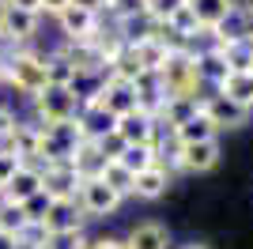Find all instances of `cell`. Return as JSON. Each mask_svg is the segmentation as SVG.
Returning <instances> with one entry per match:
<instances>
[{
    "instance_id": "d6a6232c",
    "label": "cell",
    "mask_w": 253,
    "mask_h": 249,
    "mask_svg": "<svg viewBox=\"0 0 253 249\" xmlns=\"http://www.w3.org/2000/svg\"><path fill=\"white\" fill-rule=\"evenodd\" d=\"M106 11L117 19H128V15H140L144 11V0H106Z\"/></svg>"
},
{
    "instance_id": "6da1fadb",
    "label": "cell",
    "mask_w": 253,
    "mask_h": 249,
    "mask_svg": "<svg viewBox=\"0 0 253 249\" xmlns=\"http://www.w3.org/2000/svg\"><path fill=\"white\" fill-rule=\"evenodd\" d=\"M4 80L15 87L19 94H27V98H34V94L45 91V64L38 53L31 49H15L4 57Z\"/></svg>"
},
{
    "instance_id": "1f68e13d",
    "label": "cell",
    "mask_w": 253,
    "mask_h": 249,
    "mask_svg": "<svg viewBox=\"0 0 253 249\" xmlns=\"http://www.w3.org/2000/svg\"><path fill=\"white\" fill-rule=\"evenodd\" d=\"M49 204H53V200L49 197H45V193H34V197L31 200H23V215H27V223H42V219H45V211H49Z\"/></svg>"
},
{
    "instance_id": "ab89813d",
    "label": "cell",
    "mask_w": 253,
    "mask_h": 249,
    "mask_svg": "<svg viewBox=\"0 0 253 249\" xmlns=\"http://www.w3.org/2000/svg\"><path fill=\"white\" fill-rule=\"evenodd\" d=\"M15 246V238H8V234H0V249H11Z\"/></svg>"
},
{
    "instance_id": "cb8c5ba5",
    "label": "cell",
    "mask_w": 253,
    "mask_h": 249,
    "mask_svg": "<svg viewBox=\"0 0 253 249\" xmlns=\"http://www.w3.org/2000/svg\"><path fill=\"white\" fill-rule=\"evenodd\" d=\"M42 64H45V87H72L76 68H72V61H68L61 49L49 53V57H42Z\"/></svg>"
},
{
    "instance_id": "277c9868",
    "label": "cell",
    "mask_w": 253,
    "mask_h": 249,
    "mask_svg": "<svg viewBox=\"0 0 253 249\" xmlns=\"http://www.w3.org/2000/svg\"><path fill=\"white\" fill-rule=\"evenodd\" d=\"M253 38V4H231V11L211 27V45H234Z\"/></svg>"
},
{
    "instance_id": "9a60e30c",
    "label": "cell",
    "mask_w": 253,
    "mask_h": 249,
    "mask_svg": "<svg viewBox=\"0 0 253 249\" xmlns=\"http://www.w3.org/2000/svg\"><path fill=\"white\" fill-rule=\"evenodd\" d=\"M45 234H57V230H84V211L76 200H53L49 211L42 219Z\"/></svg>"
},
{
    "instance_id": "7bdbcfd3",
    "label": "cell",
    "mask_w": 253,
    "mask_h": 249,
    "mask_svg": "<svg viewBox=\"0 0 253 249\" xmlns=\"http://www.w3.org/2000/svg\"><path fill=\"white\" fill-rule=\"evenodd\" d=\"M0 80H4V57H0Z\"/></svg>"
},
{
    "instance_id": "f546056e",
    "label": "cell",
    "mask_w": 253,
    "mask_h": 249,
    "mask_svg": "<svg viewBox=\"0 0 253 249\" xmlns=\"http://www.w3.org/2000/svg\"><path fill=\"white\" fill-rule=\"evenodd\" d=\"M42 249H87V234L84 230H57V234H45Z\"/></svg>"
},
{
    "instance_id": "f6af8a7d",
    "label": "cell",
    "mask_w": 253,
    "mask_h": 249,
    "mask_svg": "<svg viewBox=\"0 0 253 249\" xmlns=\"http://www.w3.org/2000/svg\"><path fill=\"white\" fill-rule=\"evenodd\" d=\"M0 200H4V197H0Z\"/></svg>"
},
{
    "instance_id": "b9f144b4",
    "label": "cell",
    "mask_w": 253,
    "mask_h": 249,
    "mask_svg": "<svg viewBox=\"0 0 253 249\" xmlns=\"http://www.w3.org/2000/svg\"><path fill=\"white\" fill-rule=\"evenodd\" d=\"M181 249H208V246H201V242H189V246H181Z\"/></svg>"
},
{
    "instance_id": "60d3db41",
    "label": "cell",
    "mask_w": 253,
    "mask_h": 249,
    "mask_svg": "<svg viewBox=\"0 0 253 249\" xmlns=\"http://www.w3.org/2000/svg\"><path fill=\"white\" fill-rule=\"evenodd\" d=\"M11 249H38V246H27V242H15Z\"/></svg>"
},
{
    "instance_id": "ffe728a7",
    "label": "cell",
    "mask_w": 253,
    "mask_h": 249,
    "mask_svg": "<svg viewBox=\"0 0 253 249\" xmlns=\"http://www.w3.org/2000/svg\"><path fill=\"white\" fill-rule=\"evenodd\" d=\"M197 76H201V83H208V87H219V83L231 76V68L223 64V53L215 49V45L197 53Z\"/></svg>"
},
{
    "instance_id": "ba28073f",
    "label": "cell",
    "mask_w": 253,
    "mask_h": 249,
    "mask_svg": "<svg viewBox=\"0 0 253 249\" xmlns=\"http://www.w3.org/2000/svg\"><path fill=\"white\" fill-rule=\"evenodd\" d=\"M201 110H204V117L215 124V132H219V128H242V124H250V110L234 106L231 98H223L219 91L201 94Z\"/></svg>"
},
{
    "instance_id": "2e32d148",
    "label": "cell",
    "mask_w": 253,
    "mask_h": 249,
    "mask_svg": "<svg viewBox=\"0 0 253 249\" xmlns=\"http://www.w3.org/2000/svg\"><path fill=\"white\" fill-rule=\"evenodd\" d=\"M201 114V98H189V94H178V98H167L163 102V114H159V128L167 124L170 132L178 128V124H185V121H193V117Z\"/></svg>"
},
{
    "instance_id": "7402d4cb",
    "label": "cell",
    "mask_w": 253,
    "mask_h": 249,
    "mask_svg": "<svg viewBox=\"0 0 253 249\" xmlns=\"http://www.w3.org/2000/svg\"><path fill=\"white\" fill-rule=\"evenodd\" d=\"M223 98H231L234 106H242V110H253V76L250 72H231L227 80L215 87Z\"/></svg>"
},
{
    "instance_id": "8fae6325",
    "label": "cell",
    "mask_w": 253,
    "mask_h": 249,
    "mask_svg": "<svg viewBox=\"0 0 253 249\" xmlns=\"http://www.w3.org/2000/svg\"><path fill=\"white\" fill-rule=\"evenodd\" d=\"M98 106H102L106 114H114V117L132 114V110H136V91H132V83L114 80V76H106L102 91H98Z\"/></svg>"
},
{
    "instance_id": "3957f363",
    "label": "cell",
    "mask_w": 253,
    "mask_h": 249,
    "mask_svg": "<svg viewBox=\"0 0 253 249\" xmlns=\"http://www.w3.org/2000/svg\"><path fill=\"white\" fill-rule=\"evenodd\" d=\"M34 110H38V124H42V128H53V124L76 121L80 98L72 94V87H45L42 94H34Z\"/></svg>"
},
{
    "instance_id": "30bf717a",
    "label": "cell",
    "mask_w": 253,
    "mask_h": 249,
    "mask_svg": "<svg viewBox=\"0 0 253 249\" xmlns=\"http://www.w3.org/2000/svg\"><path fill=\"white\" fill-rule=\"evenodd\" d=\"M114 132L125 140V147H128V144H159V124H155V117L140 114V110H132V114H125V117H117Z\"/></svg>"
},
{
    "instance_id": "83f0119b",
    "label": "cell",
    "mask_w": 253,
    "mask_h": 249,
    "mask_svg": "<svg viewBox=\"0 0 253 249\" xmlns=\"http://www.w3.org/2000/svg\"><path fill=\"white\" fill-rule=\"evenodd\" d=\"M219 53H223V64H227L231 72H250V64H253V45H250V42L219 45Z\"/></svg>"
},
{
    "instance_id": "5b68a950",
    "label": "cell",
    "mask_w": 253,
    "mask_h": 249,
    "mask_svg": "<svg viewBox=\"0 0 253 249\" xmlns=\"http://www.w3.org/2000/svg\"><path fill=\"white\" fill-rule=\"evenodd\" d=\"M76 204H80L84 215L102 219V215H114L117 208H121V197H117L110 185H102L98 177H84V181H80V193H76Z\"/></svg>"
},
{
    "instance_id": "e575fe53",
    "label": "cell",
    "mask_w": 253,
    "mask_h": 249,
    "mask_svg": "<svg viewBox=\"0 0 253 249\" xmlns=\"http://www.w3.org/2000/svg\"><path fill=\"white\" fill-rule=\"evenodd\" d=\"M19 166H23V163H19V155H15V151H0V189L11 181V174H15Z\"/></svg>"
},
{
    "instance_id": "9c48e42d",
    "label": "cell",
    "mask_w": 253,
    "mask_h": 249,
    "mask_svg": "<svg viewBox=\"0 0 253 249\" xmlns=\"http://www.w3.org/2000/svg\"><path fill=\"white\" fill-rule=\"evenodd\" d=\"M80 181H84V177L76 174L68 163H61V166H42V193H45L49 200H76Z\"/></svg>"
},
{
    "instance_id": "d590c367",
    "label": "cell",
    "mask_w": 253,
    "mask_h": 249,
    "mask_svg": "<svg viewBox=\"0 0 253 249\" xmlns=\"http://www.w3.org/2000/svg\"><path fill=\"white\" fill-rule=\"evenodd\" d=\"M4 4H11L19 11H31V15H42V0H4Z\"/></svg>"
},
{
    "instance_id": "d4e9b609",
    "label": "cell",
    "mask_w": 253,
    "mask_h": 249,
    "mask_svg": "<svg viewBox=\"0 0 253 249\" xmlns=\"http://www.w3.org/2000/svg\"><path fill=\"white\" fill-rule=\"evenodd\" d=\"M231 4L234 0H189V11L197 15V27H201V31H211V27L231 11Z\"/></svg>"
},
{
    "instance_id": "8992f818",
    "label": "cell",
    "mask_w": 253,
    "mask_h": 249,
    "mask_svg": "<svg viewBox=\"0 0 253 249\" xmlns=\"http://www.w3.org/2000/svg\"><path fill=\"white\" fill-rule=\"evenodd\" d=\"M57 27H61V34L68 42H95L98 34H102V15H98V11H87V8L68 4V8L57 15Z\"/></svg>"
},
{
    "instance_id": "836d02e7",
    "label": "cell",
    "mask_w": 253,
    "mask_h": 249,
    "mask_svg": "<svg viewBox=\"0 0 253 249\" xmlns=\"http://www.w3.org/2000/svg\"><path fill=\"white\" fill-rule=\"evenodd\" d=\"M11 132H15V114L0 106V151H11Z\"/></svg>"
},
{
    "instance_id": "4dcf8cb0",
    "label": "cell",
    "mask_w": 253,
    "mask_h": 249,
    "mask_svg": "<svg viewBox=\"0 0 253 249\" xmlns=\"http://www.w3.org/2000/svg\"><path fill=\"white\" fill-rule=\"evenodd\" d=\"M181 4H185V0H144V15L155 19V23H167Z\"/></svg>"
},
{
    "instance_id": "7c38bea8",
    "label": "cell",
    "mask_w": 253,
    "mask_h": 249,
    "mask_svg": "<svg viewBox=\"0 0 253 249\" xmlns=\"http://www.w3.org/2000/svg\"><path fill=\"white\" fill-rule=\"evenodd\" d=\"M34 193H42V166H34V163H23L19 170L11 174V181L0 189V197L8 200V204H23V200H31Z\"/></svg>"
},
{
    "instance_id": "5bb4252c",
    "label": "cell",
    "mask_w": 253,
    "mask_h": 249,
    "mask_svg": "<svg viewBox=\"0 0 253 249\" xmlns=\"http://www.w3.org/2000/svg\"><path fill=\"white\" fill-rule=\"evenodd\" d=\"M178 163L189 174H208L219 163V140H201V144H185L178 147Z\"/></svg>"
},
{
    "instance_id": "8d00e7d4",
    "label": "cell",
    "mask_w": 253,
    "mask_h": 249,
    "mask_svg": "<svg viewBox=\"0 0 253 249\" xmlns=\"http://www.w3.org/2000/svg\"><path fill=\"white\" fill-rule=\"evenodd\" d=\"M64 8H68V0H42V15H53V19H57Z\"/></svg>"
},
{
    "instance_id": "484cf974",
    "label": "cell",
    "mask_w": 253,
    "mask_h": 249,
    "mask_svg": "<svg viewBox=\"0 0 253 249\" xmlns=\"http://www.w3.org/2000/svg\"><path fill=\"white\" fill-rule=\"evenodd\" d=\"M76 170L80 177H98V170L106 166V159L98 155V147L91 144V140H84V144L76 147V155H72V163H68Z\"/></svg>"
},
{
    "instance_id": "52a82bcc",
    "label": "cell",
    "mask_w": 253,
    "mask_h": 249,
    "mask_svg": "<svg viewBox=\"0 0 253 249\" xmlns=\"http://www.w3.org/2000/svg\"><path fill=\"white\" fill-rule=\"evenodd\" d=\"M38 19L42 15H31V11H19L0 0V42L4 45H23L38 34Z\"/></svg>"
},
{
    "instance_id": "d6986e66",
    "label": "cell",
    "mask_w": 253,
    "mask_h": 249,
    "mask_svg": "<svg viewBox=\"0 0 253 249\" xmlns=\"http://www.w3.org/2000/svg\"><path fill=\"white\" fill-rule=\"evenodd\" d=\"M170 246V234L163 223H136L132 234L125 238V249H167Z\"/></svg>"
},
{
    "instance_id": "4fadbf2b",
    "label": "cell",
    "mask_w": 253,
    "mask_h": 249,
    "mask_svg": "<svg viewBox=\"0 0 253 249\" xmlns=\"http://www.w3.org/2000/svg\"><path fill=\"white\" fill-rule=\"evenodd\" d=\"M114 124H117V117L114 114H106L102 106H98V98L95 102H84L80 106V114H76V128H80V136L84 140H102V136H110L114 132Z\"/></svg>"
},
{
    "instance_id": "44dd1931",
    "label": "cell",
    "mask_w": 253,
    "mask_h": 249,
    "mask_svg": "<svg viewBox=\"0 0 253 249\" xmlns=\"http://www.w3.org/2000/svg\"><path fill=\"white\" fill-rule=\"evenodd\" d=\"M117 163L136 177V174H144V170H151V166H159V144H128Z\"/></svg>"
},
{
    "instance_id": "7a4b0ae2",
    "label": "cell",
    "mask_w": 253,
    "mask_h": 249,
    "mask_svg": "<svg viewBox=\"0 0 253 249\" xmlns=\"http://www.w3.org/2000/svg\"><path fill=\"white\" fill-rule=\"evenodd\" d=\"M159 80H163V91L167 98H178V94H189V98H201V76H197V53H170L167 64L159 68Z\"/></svg>"
},
{
    "instance_id": "f1b7e54d",
    "label": "cell",
    "mask_w": 253,
    "mask_h": 249,
    "mask_svg": "<svg viewBox=\"0 0 253 249\" xmlns=\"http://www.w3.org/2000/svg\"><path fill=\"white\" fill-rule=\"evenodd\" d=\"M23 227H27V215H23L19 204H8V200H0V234H8V238H19Z\"/></svg>"
},
{
    "instance_id": "4316f807",
    "label": "cell",
    "mask_w": 253,
    "mask_h": 249,
    "mask_svg": "<svg viewBox=\"0 0 253 249\" xmlns=\"http://www.w3.org/2000/svg\"><path fill=\"white\" fill-rule=\"evenodd\" d=\"M98 181H102V185H110L121 200L132 197V174H128L121 163H106L102 170H98Z\"/></svg>"
},
{
    "instance_id": "ee69618b",
    "label": "cell",
    "mask_w": 253,
    "mask_h": 249,
    "mask_svg": "<svg viewBox=\"0 0 253 249\" xmlns=\"http://www.w3.org/2000/svg\"><path fill=\"white\" fill-rule=\"evenodd\" d=\"M250 45H253V38H250Z\"/></svg>"
},
{
    "instance_id": "74e56055",
    "label": "cell",
    "mask_w": 253,
    "mask_h": 249,
    "mask_svg": "<svg viewBox=\"0 0 253 249\" xmlns=\"http://www.w3.org/2000/svg\"><path fill=\"white\" fill-rule=\"evenodd\" d=\"M68 4H76V8H87V11H98V15L106 11V0H68Z\"/></svg>"
},
{
    "instance_id": "603a6c76",
    "label": "cell",
    "mask_w": 253,
    "mask_h": 249,
    "mask_svg": "<svg viewBox=\"0 0 253 249\" xmlns=\"http://www.w3.org/2000/svg\"><path fill=\"white\" fill-rule=\"evenodd\" d=\"M174 144L178 147H185V144H201V140H219V132H215V124L208 121V117H204V110L197 117H193V121H185V124H178V128H174Z\"/></svg>"
},
{
    "instance_id": "ac0fdd59",
    "label": "cell",
    "mask_w": 253,
    "mask_h": 249,
    "mask_svg": "<svg viewBox=\"0 0 253 249\" xmlns=\"http://www.w3.org/2000/svg\"><path fill=\"white\" fill-rule=\"evenodd\" d=\"M167 189H170V174L163 166H151V170H144V174L132 177V197L136 200H159Z\"/></svg>"
},
{
    "instance_id": "e0dca14e",
    "label": "cell",
    "mask_w": 253,
    "mask_h": 249,
    "mask_svg": "<svg viewBox=\"0 0 253 249\" xmlns=\"http://www.w3.org/2000/svg\"><path fill=\"white\" fill-rule=\"evenodd\" d=\"M38 144H42V124H34V121H15V132H11V151L19 155V163H38Z\"/></svg>"
},
{
    "instance_id": "f35d334b",
    "label": "cell",
    "mask_w": 253,
    "mask_h": 249,
    "mask_svg": "<svg viewBox=\"0 0 253 249\" xmlns=\"http://www.w3.org/2000/svg\"><path fill=\"white\" fill-rule=\"evenodd\" d=\"M87 249H125V242H117V238H98V242H87Z\"/></svg>"
}]
</instances>
